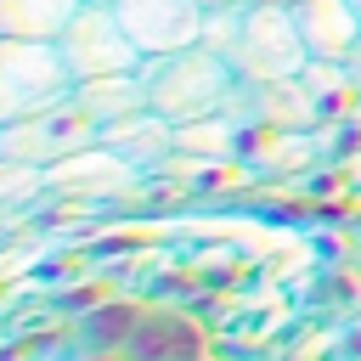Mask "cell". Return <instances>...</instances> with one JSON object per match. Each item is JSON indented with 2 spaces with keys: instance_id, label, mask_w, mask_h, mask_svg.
<instances>
[{
  "instance_id": "9",
  "label": "cell",
  "mask_w": 361,
  "mask_h": 361,
  "mask_svg": "<svg viewBox=\"0 0 361 361\" xmlns=\"http://www.w3.org/2000/svg\"><path fill=\"white\" fill-rule=\"evenodd\" d=\"M73 102L107 130V124H118V118H130V113H141V107H152L147 102V85H141V73H102V79H79L73 85Z\"/></svg>"
},
{
  "instance_id": "10",
  "label": "cell",
  "mask_w": 361,
  "mask_h": 361,
  "mask_svg": "<svg viewBox=\"0 0 361 361\" xmlns=\"http://www.w3.org/2000/svg\"><path fill=\"white\" fill-rule=\"evenodd\" d=\"M85 0H0V34L23 39H62V28L79 17Z\"/></svg>"
},
{
  "instance_id": "11",
  "label": "cell",
  "mask_w": 361,
  "mask_h": 361,
  "mask_svg": "<svg viewBox=\"0 0 361 361\" xmlns=\"http://www.w3.org/2000/svg\"><path fill=\"white\" fill-rule=\"evenodd\" d=\"M243 11H248V0H243V6H220V11H203V39H197V45H209V51H220V56H231V62H237Z\"/></svg>"
},
{
  "instance_id": "7",
  "label": "cell",
  "mask_w": 361,
  "mask_h": 361,
  "mask_svg": "<svg viewBox=\"0 0 361 361\" xmlns=\"http://www.w3.org/2000/svg\"><path fill=\"white\" fill-rule=\"evenodd\" d=\"M118 23L141 45V56H175L203 39V6L197 0H113Z\"/></svg>"
},
{
  "instance_id": "4",
  "label": "cell",
  "mask_w": 361,
  "mask_h": 361,
  "mask_svg": "<svg viewBox=\"0 0 361 361\" xmlns=\"http://www.w3.org/2000/svg\"><path fill=\"white\" fill-rule=\"evenodd\" d=\"M102 135H107V130L68 96V102H56V107H45V113H34V118L6 124V130H0V158L56 169V164H68V158L102 147Z\"/></svg>"
},
{
  "instance_id": "5",
  "label": "cell",
  "mask_w": 361,
  "mask_h": 361,
  "mask_svg": "<svg viewBox=\"0 0 361 361\" xmlns=\"http://www.w3.org/2000/svg\"><path fill=\"white\" fill-rule=\"evenodd\" d=\"M310 68V45L293 23V6H248L237 34V73L248 85L265 79H299Z\"/></svg>"
},
{
  "instance_id": "2",
  "label": "cell",
  "mask_w": 361,
  "mask_h": 361,
  "mask_svg": "<svg viewBox=\"0 0 361 361\" xmlns=\"http://www.w3.org/2000/svg\"><path fill=\"white\" fill-rule=\"evenodd\" d=\"M141 85H147V102L164 118H175V124H192V118H209V113H243V118H254L248 79L237 73L231 56H220L209 45H186L175 56H147L141 62Z\"/></svg>"
},
{
  "instance_id": "12",
  "label": "cell",
  "mask_w": 361,
  "mask_h": 361,
  "mask_svg": "<svg viewBox=\"0 0 361 361\" xmlns=\"http://www.w3.org/2000/svg\"><path fill=\"white\" fill-rule=\"evenodd\" d=\"M203 11H220V6H243V0H197Z\"/></svg>"
},
{
  "instance_id": "6",
  "label": "cell",
  "mask_w": 361,
  "mask_h": 361,
  "mask_svg": "<svg viewBox=\"0 0 361 361\" xmlns=\"http://www.w3.org/2000/svg\"><path fill=\"white\" fill-rule=\"evenodd\" d=\"M62 56L73 68V79H102V73H141V45L130 39V28L118 23L113 0H85L79 17L62 28Z\"/></svg>"
},
{
  "instance_id": "14",
  "label": "cell",
  "mask_w": 361,
  "mask_h": 361,
  "mask_svg": "<svg viewBox=\"0 0 361 361\" xmlns=\"http://www.w3.org/2000/svg\"><path fill=\"white\" fill-rule=\"evenodd\" d=\"M355 11H361V0H355Z\"/></svg>"
},
{
  "instance_id": "13",
  "label": "cell",
  "mask_w": 361,
  "mask_h": 361,
  "mask_svg": "<svg viewBox=\"0 0 361 361\" xmlns=\"http://www.w3.org/2000/svg\"><path fill=\"white\" fill-rule=\"evenodd\" d=\"M248 6H293V0H248Z\"/></svg>"
},
{
  "instance_id": "3",
  "label": "cell",
  "mask_w": 361,
  "mask_h": 361,
  "mask_svg": "<svg viewBox=\"0 0 361 361\" xmlns=\"http://www.w3.org/2000/svg\"><path fill=\"white\" fill-rule=\"evenodd\" d=\"M73 68L56 39H23L0 34V130L17 118H34L73 96Z\"/></svg>"
},
{
  "instance_id": "1",
  "label": "cell",
  "mask_w": 361,
  "mask_h": 361,
  "mask_svg": "<svg viewBox=\"0 0 361 361\" xmlns=\"http://www.w3.org/2000/svg\"><path fill=\"white\" fill-rule=\"evenodd\" d=\"M90 197L51 192L0 220V361H361L355 276L316 299L282 271L237 293V254L113 237V203L90 237Z\"/></svg>"
},
{
  "instance_id": "8",
  "label": "cell",
  "mask_w": 361,
  "mask_h": 361,
  "mask_svg": "<svg viewBox=\"0 0 361 361\" xmlns=\"http://www.w3.org/2000/svg\"><path fill=\"white\" fill-rule=\"evenodd\" d=\"M293 23L310 45V62H350L361 51L355 0H293Z\"/></svg>"
}]
</instances>
